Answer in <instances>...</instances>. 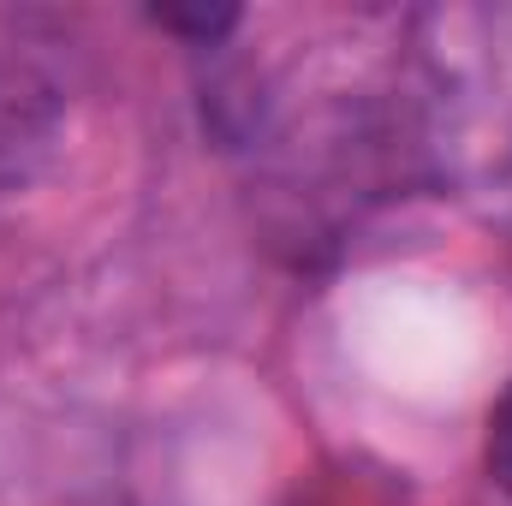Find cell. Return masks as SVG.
<instances>
[{
    "label": "cell",
    "instance_id": "1",
    "mask_svg": "<svg viewBox=\"0 0 512 506\" xmlns=\"http://www.w3.org/2000/svg\"><path fill=\"white\" fill-rule=\"evenodd\" d=\"M411 143L459 191H501L512 179V0L417 12Z\"/></svg>",
    "mask_w": 512,
    "mask_h": 506
},
{
    "label": "cell",
    "instance_id": "2",
    "mask_svg": "<svg viewBox=\"0 0 512 506\" xmlns=\"http://www.w3.org/2000/svg\"><path fill=\"white\" fill-rule=\"evenodd\" d=\"M60 131V90L18 54H0V185L36 173Z\"/></svg>",
    "mask_w": 512,
    "mask_h": 506
},
{
    "label": "cell",
    "instance_id": "3",
    "mask_svg": "<svg viewBox=\"0 0 512 506\" xmlns=\"http://www.w3.org/2000/svg\"><path fill=\"white\" fill-rule=\"evenodd\" d=\"M489 477L512 495V387L501 393V405L489 411Z\"/></svg>",
    "mask_w": 512,
    "mask_h": 506
},
{
    "label": "cell",
    "instance_id": "4",
    "mask_svg": "<svg viewBox=\"0 0 512 506\" xmlns=\"http://www.w3.org/2000/svg\"><path fill=\"white\" fill-rule=\"evenodd\" d=\"M155 24L161 30H185V36H197V42H215V36H227L233 24H239V12H227V6H203V12H155Z\"/></svg>",
    "mask_w": 512,
    "mask_h": 506
},
{
    "label": "cell",
    "instance_id": "5",
    "mask_svg": "<svg viewBox=\"0 0 512 506\" xmlns=\"http://www.w3.org/2000/svg\"><path fill=\"white\" fill-rule=\"evenodd\" d=\"M304 506H387L382 495H370L358 477H346V483H334L328 495H316V501H304Z\"/></svg>",
    "mask_w": 512,
    "mask_h": 506
}]
</instances>
